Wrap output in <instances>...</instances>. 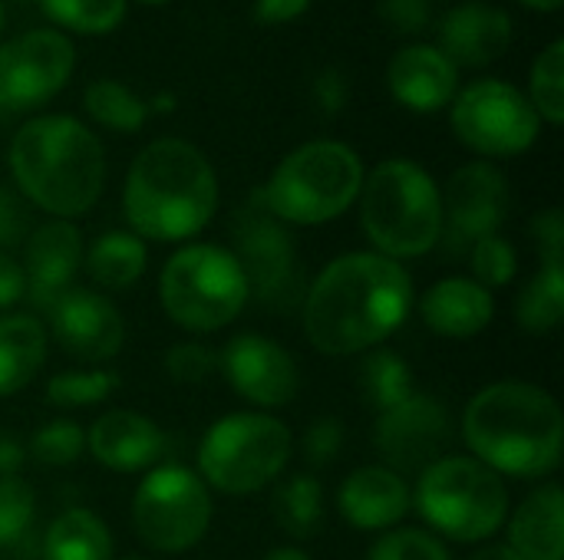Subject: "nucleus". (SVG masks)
Masks as SVG:
<instances>
[{
	"label": "nucleus",
	"instance_id": "17",
	"mask_svg": "<svg viewBox=\"0 0 564 560\" xmlns=\"http://www.w3.org/2000/svg\"><path fill=\"white\" fill-rule=\"evenodd\" d=\"M53 340L83 363H106L126 343V320L116 304L89 287H69L46 310Z\"/></svg>",
	"mask_w": 564,
	"mask_h": 560
},
{
	"label": "nucleus",
	"instance_id": "14",
	"mask_svg": "<svg viewBox=\"0 0 564 560\" xmlns=\"http://www.w3.org/2000/svg\"><path fill=\"white\" fill-rule=\"evenodd\" d=\"M449 439H453V419L446 406L423 393H413L393 409L380 413L373 429L377 452L383 455L387 469H393L397 475L426 472L433 462L443 459Z\"/></svg>",
	"mask_w": 564,
	"mask_h": 560
},
{
	"label": "nucleus",
	"instance_id": "44",
	"mask_svg": "<svg viewBox=\"0 0 564 560\" xmlns=\"http://www.w3.org/2000/svg\"><path fill=\"white\" fill-rule=\"evenodd\" d=\"M314 106L324 112V116H337L344 106H347V76L337 69V66H324L317 76H314Z\"/></svg>",
	"mask_w": 564,
	"mask_h": 560
},
{
	"label": "nucleus",
	"instance_id": "12",
	"mask_svg": "<svg viewBox=\"0 0 564 560\" xmlns=\"http://www.w3.org/2000/svg\"><path fill=\"white\" fill-rule=\"evenodd\" d=\"M235 257L248 277V290L278 310H291L304 300V271L294 238L284 221L271 215L261 188L241 205L231 224Z\"/></svg>",
	"mask_w": 564,
	"mask_h": 560
},
{
	"label": "nucleus",
	"instance_id": "9",
	"mask_svg": "<svg viewBox=\"0 0 564 560\" xmlns=\"http://www.w3.org/2000/svg\"><path fill=\"white\" fill-rule=\"evenodd\" d=\"M291 429L268 413H231L198 446V479L221 495L268 488L291 459Z\"/></svg>",
	"mask_w": 564,
	"mask_h": 560
},
{
	"label": "nucleus",
	"instance_id": "15",
	"mask_svg": "<svg viewBox=\"0 0 564 560\" xmlns=\"http://www.w3.org/2000/svg\"><path fill=\"white\" fill-rule=\"evenodd\" d=\"M443 195V238L453 251H469L476 241L499 234L509 215V182L492 162L456 168Z\"/></svg>",
	"mask_w": 564,
	"mask_h": 560
},
{
	"label": "nucleus",
	"instance_id": "52",
	"mask_svg": "<svg viewBox=\"0 0 564 560\" xmlns=\"http://www.w3.org/2000/svg\"><path fill=\"white\" fill-rule=\"evenodd\" d=\"M142 3H169V0H142Z\"/></svg>",
	"mask_w": 564,
	"mask_h": 560
},
{
	"label": "nucleus",
	"instance_id": "49",
	"mask_svg": "<svg viewBox=\"0 0 564 560\" xmlns=\"http://www.w3.org/2000/svg\"><path fill=\"white\" fill-rule=\"evenodd\" d=\"M264 560H311L301 548H274Z\"/></svg>",
	"mask_w": 564,
	"mask_h": 560
},
{
	"label": "nucleus",
	"instance_id": "10",
	"mask_svg": "<svg viewBox=\"0 0 564 560\" xmlns=\"http://www.w3.org/2000/svg\"><path fill=\"white\" fill-rule=\"evenodd\" d=\"M132 525L149 551H192L212 525L208 485L185 465L152 469L132 495Z\"/></svg>",
	"mask_w": 564,
	"mask_h": 560
},
{
	"label": "nucleus",
	"instance_id": "6",
	"mask_svg": "<svg viewBox=\"0 0 564 560\" xmlns=\"http://www.w3.org/2000/svg\"><path fill=\"white\" fill-rule=\"evenodd\" d=\"M360 155L337 139H314L288 152L261 188L264 205L284 224H327L340 218L364 188Z\"/></svg>",
	"mask_w": 564,
	"mask_h": 560
},
{
	"label": "nucleus",
	"instance_id": "45",
	"mask_svg": "<svg viewBox=\"0 0 564 560\" xmlns=\"http://www.w3.org/2000/svg\"><path fill=\"white\" fill-rule=\"evenodd\" d=\"M311 0H254V20L264 26H281L304 17Z\"/></svg>",
	"mask_w": 564,
	"mask_h": 560
},
{
	"label": "nucleus",
	"instance_id": "35",
	"mask_svg": "<svg viewBox=\"0 0 564 560\" xmlns=\"http://www.w3.org/2000/svg\"><path fill=\"white\" fill-rule=\"evenodd\" d=\"M83 452H86V432L73 419H53L30 439V455L53 469L79 462Z\"/></svg>",
	"mask_w": 564,
	"mask_h": 560
},
{
	"label": "nucleus",
	"instance_id": "24",
	"mask_svg": "<svg viewBox=\"0 0 564 560\" xmlns=\"http://www.w3.org/2000/svg\"><path fill=\"white\" fill-rule=\"evenodd\" d=\"M509 548L519 560H564V495L542 485L512 515Z\"/></svg>",
	"mask_w": 564,
	"mask_h": 560
},
{
	"label": "nucleus",
	"instance_id": "27",
	"mask_svg": "<svg viewBox=\"0 0 564 560\" xmlns=\"http://www.w3.org/2000/svg\"><path fill=\"white\" fill-rule=\"evenodd\" d=\"M43 560H112V535L89 508H69L43 535Z\"/></svg>",
	"mask_w": 564,
	"mask_h": 560
},
{
	"label": "nucleus",
	"instance_id": "16",
	"mask_svg": "<svg viewBox=\"0 0 564 560\" xmlns=\"http://www.w3.org/2000/svg\"><path fill=\"white\" fill-rule=\"evenodd\" d=\"M218 363L231 389L261 409L288 406L301 389V370L294 356L278 340L261 333H238L228 340Z\"/></svg>",
	"mask_w": 564,
	"mask_h": 560
},
{
	"label": "nucleus",
	"instance_id": "11",
	"mask_svg": "<svg viewBox=\"0 0 564 560\" xmlns=\"http://www.w3.org/2000/svg\"><path fill=\"white\" fill-rule=\"evenodd\" d=\"M449 106V125L456 139L486 158L522 155L542 132V119L529 96L506 79H476L463 86Z\"/></svg>",
	"mask_w": 564,
	"mask_h": 560
},
{
	"label": "nucleus",
	"instance_id": "5",
	"mask_svg": "<svg viewBox=\"0 0 564 560\" xmlns=\"http://www.w3.org/2000/svg\"><path fill=\"white\" fill-rule=\"evenodd\" d=\"M364 234L390 261L423 257L443 238V195L433 175L413 158H387L360 188Z\"/></svg>",
	"mask_w": 564,
	"mask_h": 560
},
{
	"label": "nucleus",
	"instance_id": "40",
	"mask_svg": "<svg viewBox=\"0 0 564 560\" xmlns=\"http://www.w3.org/2000/svg\"><path fill=\"white\" fill-rule=\"evenodd\" d=\"M340 449H344V422L334 419V416L330 419H317L307 429V436H304V455L317 469L330 465L340 455Z\"/></svg>",
	"mask_w": 564,
	"mask_h": 560
},
{
	"label": "nucleus",
	"instance_id": "18",
	"mask_svg": "<svg viewBox=\"0 0 564 560\" xmlns=\"http://www.w3.org/2000/svg\"><path fill=\"white\" fill-rule=\"evenodd\" d=\"M23 277H26V294L36 310H50L59 294L73 287V277L83 267V234L73 221H46L30 238L23 241Z\"/></svg>",
	"mask_w": 564,
	"mask_h": 560
},
{
	"label": "nucleus",
	"instance_id": "41",
	"mask_svg": "<svg viewBox=\"0 0 564 560\" xmlns=\"http://www.w3.org/2000/svg\"><path fill=\"white\" fill-rule=\"evenodd\" d=\"M30 238V218H26V198L7 185H0V251H13Z\"/></svg>",
	"mask_w": 564,
	"mask_h": 560
},
{
	"label": "nucleus",
	"instance_id": "28",
	"mask_svg": "<svg viewBox=\"0 0 564 560\" xmlns=\"http://www.w3.org/2000/svg\"><path fill=\"white\" fill-rule=\"evenodd\" d=\"M271 515L291 538H314L324 521V488L314 475H294L278 485Z\"/></svg>",
	"mask_w": 564,
	"mask_h": 560
},
{
	"label": "nucleus",
	"instance_id": "3",
	"mask_svg": "<svg viewBox=\"0 0 564 560\" xmlns=\"http://www.w3.org/2000/svg\"><path fill=\"white\" fill-rule=\"evenodd\" d=\"M463 439L496 475L545 479L562 465L564 419L558 399L535 383H492L463 413Z\"/></svg>",
	"mask_w": 564,
	"mask_h": 560
},
{
	"label": "nucleus",
	"instance_id": "8",
	"mask_svg": "<svg viewBox=\"0 0 564 560\" xmlns=\"http://www.w3.org/2000/svg\"><path fill=\"white\" fill-rule=\"evenodd\" d=\"M248 277L238 257L218 244L178 248L159 274V304L165 317L192 333H215L248 307Z\"/></svg>",
	"mask_w": 564,
	"mask_h": 560
},
{
	"label": "nucleus",
	"instance_id": "13",
	"mask_svg": "<svg viewBox=\"0 0 564 560\" xmlns=\"http://www.w3.org/2000/svg\"><path fill=\"white\" fill-rule=\"evenodd\" d=\"M76 50L56 26H36L0 43V109L30 112L50 102L73 76Z\"/></svg>",
	"mask_w": 564,
	"mask_h": 560
},
{
	"label": "nucleus",
	"instance_id": "22",
	"mask_svg": "<svg viewBox=\"0 0 564 560\" xmlns=\"http://www.w3.org/2000/svg\"><path fill=\"white\" fill-rule=\"evenodd\" d=\"M86 446L93 459L112 472H142L155 465L165 452L162 429L132 409H112L99 416L86 436Z\"/></svg>",
	"mask_w": 564,
	"mask_h": 560
},
{
	"label": "nucleus",
	"instance_id": "7",
	"mask_svg": "<svg viewBox=\"0 0 564 560\" xmlns=\"http://www.w3.org/2000/svg\"><path fill=\"white\" fill-rule=\"evenodd\" d=\"M413 505L436 535L459 545L489 541L509 521V488L502 475L473 455H443L420 472Z\"/></svg>",
	"mask_w": 564,
	"mask_h": 560
},
{
	"label": "nucleus",
	"instance_id": "39",
	"mask_svg": "<svg viewBox=\"0 0 564 560\" xmlns=\"http://www.w3.org/2000/svg\"><path fill=\"white\" fill-rule=\"evenodd\" d=\"M218 366V353L205 343H175L165 353V370L175 383H205Z\"/></svg>",
	"mask_w": 564,
	"mask_h": 560
},
{
	"label": "nucleus",
	"instance_id": "26",
	"mask_svg": "<svg viewBox=\"0 0 564 560\" xmlns=\"http://www.w3.org/2000/svg\"><path fill=\"white\" fill-rule=\"evenodd\" d=\"M145 241L132 231H106L83 254L86 274L102 290H129L145 274Z\"/></svg>",
	"mask_w": 564,
	"mask_h": 560
},
{
	"label": "nucleus",
	"instance_id": "46",
	"mask_svg": "<svg viewBox=\"0 0 564 560\" xmlns=\"http://www.w3.org/2000/svg\"><path fill=\"white\" fill-rule=\"evenodd\" d=\"M26 294V277L20 261H13L10 254H0V310L20 304Z\"/></svg>",
	"mask_w": 564,
	"mask_h": 560
},
{
	"label": "nucleus",
	"instance_id": "21",
	"mask_svg": "<svg viewBox=\"0 0 564 560\" xmlns=\"http://www.w3.org/2000/svg\"><path fill=\"white\" fill-rule=\"evenodd\" d=\"M413 505L410 485L387 465H364L344 479L337 492V508L344 521L357 531L397 528Z\"/></svg>",
	"mask_w": 564,
	"mask_h": 560
},
{
	"label": "nucleus",
	"instance_id": "34",
	"mask_svg": "<svg viewBox=\"0 0 564 560\" xmlns=\"http://www.w3.org/2000/svg\"><path fill=\"white\" fill-rule=\"evenodd\" d=\"M119 389V376L109 370H69L56 373L46 383V403L56 409H83V406H99Z\"/></svg>",
	"mask_w": 564,
	"mask_h": 560
},
{
	"label": "nucleus",
	"instance_id": "1",
	"mask_svg": "<svg viewBox=\"0 0 564 560\" xmlns=\"http://www.w3.org/2000/svg\"><path fill=\"white\" fill-rule=\"evenodd\" d=\"M304 333L327 356H354L400 330L413 307V281L400 261L350 251L304 290Z\"/></svg>",
	"mask_w": 564,
	"mask_h": 560
},
{
	"label": "nucleus",
	"instance_id": "31",
	"mask_svg": "<svg viewBox=\"0 0 564 560\" xmlns=\"http://www.w3.org/2000/svg\"><path fill=\"white\" fill-rule=\"evenodd\" d=\"M360 373H364V376H360L364 396H367V403H370L377 413H387V409H393L397 403H403L406 396L416 393L410 363H406L400 353H393V350H377V353H370Z\"/></svg>",
	"mask_w": 564,
	"mask_h": 560
},
{
	"label": "nucleus",
	"instance_id": "43",
	"mask_svg": "<svg viewBox=\"0 0 564 560\" xmlns=\"http://www.w3.org/2000/svg\"><path fill=\"white\" fill-rule=\"evenodd\" d=\"M532 234L542 251V264H564V215L562 208H545L532 218Z\"/></svg>",
	"mask_w": 564,
	"mask_h": 560
},
{
	"label": "nucleus",
	"instance_id": "23",
	"mask_svg": "<svg viewBox=\"0 0 564 560\" xmlns=\"http://www.w3.org/2000/svg\"><path fill=\"white\" fill-rule=\"evenodd\" d=\"M420 314L433 333L449 340H466L492 323L496 297L469 277H446L423 294Z\"/></svg>",
	"mask_w": 564,
	"mask_h": 560
},
{
	"label": "nucleus",
	"instance_id": "51",
	"mask_svg": "<svg viewBox=\"0 0 564 560\" xmlns=\"http://www.w3.org/2000/svg\"><path fill=\"white\" fill-rule=\"evenodd\" d=\"M0 33H3V0H0Z\"/></svg>",
	"mask_w": 564,
	"mask_h": 560
},
{
	"label": "nucleus",
	"instance_id": "42",
	"mask_svg": "<svg viewBox=\"0 0 564 560\" xmlns=\"http://www.w3.org/2000/svg\"><path fill=\"white\" fill-rule=\"evenodd\" d=\"M436 13V0H380V17L397 33H423Z\"/></svg>",
	"mask_w": 564,
	"mask_h": 560
},
{
	"label": "nucleus",
	"instance_id": "38",
	"mask_svg": "<svg viewBox=\"0 0 564 560\" xmlns=\"http://www.w3.org/2000/svg\"><path fill=\"white\" fill-rule=\"evenodd\" d=\"M469 261H473L476 284H482L486 290L506 287V284L516 277V271H519L516 248H512L502 234H489V238L476 241V244L469 248Z\"/></svg>",
	"mask_w": 564,
	"mask_h": 560
},
{
	"label": "nucleus",
	"instance_id": "2",
	"mask_svg": "<svg viewBox=\"0 0 564 560\" xmlns=\"http://www.w3.org/2000/svg\"><path fill=\"white\" fill-rule=\"evenodd\" d=\"M122 211L135 238H195L218 211V178L208 155L175 135L149 142L126 172Z\"/></svg>",
	"mask_w": 564,
	"mask_h": 560
},
{
	"label": "nucleus",
	"instance_id": "20",
	"mask_svg": "<svg viewBox=\"0 0 564 560\" xmlns=\"http://www.w3.org/2000/svg\"><path fill=\"white\" fill-rule=\"evenodd\" d=\"M512 43V17L486 0H466L440 20V50L456 66L496 63Z\"/></svg>",
	"mask_w": 564,
	"mask_h": 560
},
{
	"label": "nucleus",
	"instance_id": "4",
	"mask_svg": "<svg viewBox=\"0 0 564 560\" xmlns=\"http://www.w3.org/2000/svg\"><path fill=\"white\" fill-rule=\"evenodd\" d=\"M7 158L17 191L59 221L86 215L106 185L102 142L73 116L26 119L13 132Z\"/></svg>",
	"mask_w": 564,
	"mask_h": 560
},
{
	"label": "nucleus",
	"instance_id": "37",
	"mask_svg": "<svg viewBox=\"0 0 564 560\" xmlns=\"http://www.w3.org/2000/svg\"><path fill=\"white\" fill-rule=\"evenodd\" d=\"M367 560H453L446 545L420 528H393L373 541Z\"/></svg>",
	"mask_w": 564,
	"mask_h": 560
},
{
	"label": "nucleus",
	"instance_id": "47",
	"mask_svg": "<svg viewBox=\"0 0 564 560\" xmlns=\"http://www.w3.org/2000/svg\"><path fill=\"white\" fill-rule=\"evenodd\" d=\"M23 462H26V449H23L17 439L0 436V479H13V475H20Z\"/></svg>",
	"mask_w": 564,
	"mask_h": 560
},
{
	"label": "nucleus",
	"instance_id": "33",
	"mask_svg": "<svg viewBox=\"0 0 564 560\" xmlns=\"http://www.w3.org/2000/svg\"><path fill=\"white\" fill-rule=\"evenodd\" d=\"M40 10L73 33H109L126 20L129 0H36Z\"/></svg>",
	"mask_w": 564,
	"mask_h": 560
},
{
	"label": "nucleus",
	"instance_id": "50",
	"mask_svg": "<svg viewBox=\"0 0 564 560\" xmlns=\"http://www.w3.org/2000/svg\"><path fill=\"white\" fill-rule=\"evenodd\" d=\"M519 3H525L532 10H542V13H555L562 7V0H519Z\"/></svg>",
	"mask_w": 564,
	"mask_h": 560
},
{
	"label": "nucleus",
	"instance_id": "19",
	"mask_svg": "<svg viewBox=\"0 0 564 560\" xmlns=\"http://www.w3.org/2000/svg\"><path fill=\"white\" fill-rule=\"evenodd\" d=\"M393 99L413 112H436L459 92V66L433 43L400 46L387 66Z\"/></svg>",
	"mask_w": 564,
	"mask_h": 560
},
{
	"label": "nucleus",
	"instance_id": "48",
	"mask_svg": "<svg viewBox=\"0 0 564 560\" xmlns=\"http://www.w3.org/2000/svg\"><path fill=\"white\" fill-rule=\"evenodd\" d=\"M469 560H519L516 551L509 545H492V548H482L479 554H473Z\"/></svg>",
	"mask_w": 564,
	"mask_h": 560
},
{
	"label": "nucleus",
	"instance_id": "32",
	"mask_svg": "<svg viewBox=\"0 0 564 560\" xmlns=\"http://www.w3.org/2000/svg\"><path fill=\"white\" fill-rule=\"evenodd\" d=\"M529 102L549 125L564 122V40H552L532 63Z\"/></svg>",
	"mask_w": 564,
	"mask_h": 560
},
{
	"label": "nucleus",
	"instance_id": "36",
	"mask_svg": "<svg viewBox=\"0 0 564 560\" xmlns=\"http://www.w3.org/2000/svg\"><path fill=\"white\" fill-rule=\"evenodd\" d=\"M33 518H36L33 488L20 475L0 479V548H10L20 538H26Z\"/></svg>",
	"mask_w": 564,
	"mask_h": 560
},
{
	"label": "nucleus",
	"instance_id": "30",
	"mask_svg": "<svg viewBox=\"0 0 564 560\" xmlns=\"http://www.w3.org/2000/svg\"><path fill=\"white\" fill-rule=\"evenodd\" d=\"M83 109L112 132H139L152 112L149 102L119 79H93L83 92Z\"/></svg>",
	"mask_w": 564,
	"mask_h": 560
},
{
	"label": "nucleus",
	"instance_id": "53",
	"mask_svg": "<svg viewBox=\"0 0 564 560\" xmlns=\"http://www.w3.org/2000/svg\"><path fill=\"white\" fill-rule=\"evenodd\" d=\"M122 560H149V558H122Z\"/></svg>",
	"mask_w": 564,
	"mask_h": 560
},
{
	"label": "nucleus",
	"instance_id": "25",
	"mask_svg": "<svg viewBox=\"0 0 564 560\" xmlns=\"http://www.w3.org/2000/svg\"><path fill=\"white\" fill-rule=\"evenodd\" d=\"M46 363V330L30 314H0V396L20 393Z\"/></svg>",
	"mask_w": 564,
	"mask_h": 560
},
{
	"label": "nucleus",
	"instance_id": "29",
	"mask_svg": "<svg viewBox=\"0 0 564 560\" xmlns=\"http://www.w3.org/2000/svg\"><path fill=\"white\" fill-rule=\"evenodd\" d=\"M519 327L525 333H552L564 317V264H542V271L525 284L516 304Z\"/></svg>",
	"mask_w": 564,
	"mask_h": 560
}]
</instances>
